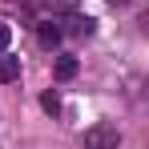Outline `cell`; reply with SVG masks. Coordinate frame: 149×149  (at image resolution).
<instances>
[{
    "instance_id": "8",
    "label": "cell",
    "mask_w": 149,
    "mask_h": 149,
    "mask_svg": "<svg viewBox=\"0 0 149 149\" xmlns=\"http://www.w3.org/2000/svg\"><path fill=\"white\" fill-rule=\"evenodd\" d=\"M8 45H12V28L0 24V52H8Z\"/></svg>"
},
{
    "instance_id": "3",
    "label": "cell",
    "mask_w": 149,
    "mask_h": 149,
    "mask_svg": "<svg viewBox=\"0 0 149 149\" xmlns=\"http://www.w3.org/2000/svg\"><path fill=\"white\" fill-rule=\"evenodd\" d=\"M69 20H65V28L61 32H73V36H89L93 32V16H81V12H65Z\"/></svg>"
},
{
    "instance_id": "7",
    "label": "cell",
    "mask_w": 149,
    "mask_h": 149,
    "mask_svg": "<svg viewBox=\"0 0 149 149\" xmlns=\"http://www.w3.org/2000/svg\"><path fill=\"white\" fill-rule=\"evenodd\" d=\"M40 109L56 117V113H61V97H56V93H45V97H40Z\"/></svg>"
},
{
    "instance_id": "5",
    "label": "cell",
    "mask_w": 149,
    "mask_h": 149,
    "mask_svg": "<svg viewBox=\"0 0 149 149\" xmlns=\"http://www.w3.org/2000/svg\"><path fill=\"white\" fill-rule=\"evenodd\" d=\"M45 8H52V16H65V12H77L81 0H40Z\"/></svg>"
},
{
    "instance_id": "9",
    "label": "cell",
    "mask_w": 149,
    "mask_h": 149,
    "mask_svg": "<svg viewBox=\"0 0 149 149\" xmlns=\"http://www.w3.org/2000/svg\"><path fill=\"white\" fill-rule=\"evenodd\" d=\"M109 4H129V0H109Z\"/></svg>"
},
{
    "instance_id": "2",
    "label": "cell",
    "mask_w": 149,
    "mask_h": 149,
    "mask_svg": "<svg viewBox=\"0 0 149 149\" xmlns=\"http://www.w3.org/2000/svg\"><path fill=\"white\" fill-rule=\"evenodd\" d=\"M61 36H65V32H61L56 20H40V24H36V40H40V49H56Z\"/></svg>"
},
{
    "instance_id": "1",
    "label": "cell",
    "mask_w": 149,
    "mask_h": 149,
    "mask_svg": "<svg viewBox=\"0 0 149 149\" xmlns=\"http://www.w3.org/2000/svg\"><path fill=\"white\" fill-rule=\"evenodd\" d=\"M81 141H85V149H121V129L113 121H97L85 129Z\"/></svg>"
},
{
    "instance_id": "6",
    "label": "cell",
    "mask_w": 149,
    "mask_h": 149,
    "mask_svg": "<svg viewBox=\"0 0 149 149\" xmlns=\"http://www.w3.org/2000/svg\"><path fill=\"white\" fill-rule=\"evenodd\" d=\"M69 77H77V61L73 56H61L56 61V81H69Z\"/></svg>"
},
{
    "instance_id": "4",
    "label": "cell",
    "mask_w": 149,
    "mask_h": 149,
    "mask_svg": "<svg viewBox=\"0 0 149 149\" xmlns=\"http://www.w3.org/2000/svg\"><path fill=\"white\" fill-rule=\"evenodd\" d=\"M20 77V56H8V52H0V85H12Z\"/></svg>"
}]
</instances>
